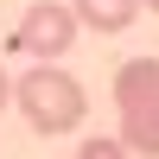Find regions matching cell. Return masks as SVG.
Wrapping results in <instances>:
<instances>
[{
	"label": "cell",
	"instance_id": "obj_1",
	"mask_svg": "<svg viewBox=\"0 0 159 159\" xmlns=\"http://www.w3.org/2000/svg\"><path fill=\"white\" fill-rule=\"evenodd\" d=\"M13 102H19V115L32 121V134H70V127L89 115L83 83H76L70 70H57V64L25 70L19 83H13Z\"/></svg>",
	"mask_w": 159,
	"mask_h": 159
},
{
	"label": "cell",
	"instance_id": "obj_2",
	"mask_svg": "<svg viewBox=\"0 0 159 159\" xmlns=\"http://www.w3.org/2000/svg\"><path fill=\"white\" fill-rule=\"evenodd\" d=\"M115 115H121L127 153L159 159V64L153 57H127L115 70Z\"/></svg>",
	"mask_w": 159,
	"mask_h": 159
},
{
	"label": "cell",
	"instance_id": "obj_3",
	"mask_svg": "<svg viewBox=\"0 0 159 159\" xmlns=\"http://www.w3.org/2000/svg\"><path fill=\"white\" fill-rule=\"evenodd\" d=\"M76 25L83 19H76L64 0H38V7H25L19 25H13V51L32 57V64H57L64 51L76 45Z\"/></svg>",
	"mask_w": 159,
	"mask_h": 159
},
{
	"label": "cell",
	"instance_id": "obj_4",
	"mask_svg": "<svg viewBox=\"0 0 159 159\" xmlns=\"http://www.w3.org/2000/svg\"><path fill=\"white\" fill-rule=\"evenodd\" d=\"M70 13L89 32H127V25L140 19V0H70Z\"/></svg>",
	"mask_w": 159,
	"mask_h": 159
},
{
	"label": "cell",
	"instance_id": "obj_5",
	"mask_svg": "<svg viewBox=\"0 0 159 159\" xmlns=\"http://www.w3.org/2000/svg\"><path fill=\"white\" fill-rule=\"evenodd\" d=\"M76 159H134V153H127V140L115 134V140H83V147H76Z\"/></svg>",
	"mask_w": 159,
	"mask_h": 159
},
{
	"label": "cell",
	"instance_id": "obj_6",
	"mask_svg": "<svg viewBox=\"0 0 159 159\" xmlns=\"http://www.w3.org/2000/svg\"><path fill=\"white\" fill-rule=\"evenodd\" d=\"M7 102H13V83H7V70H0V108H7Z\"/></svg>",
	"mask_w": 159,
	"mask_h": 159
},
{
	"label": "cell",
	"instance_id": "obj_7",
	"mask_svg": "<svg viewBox=\"0 0 159 159\" xmlns=\"http://www.w3.org/2000/svg\"><path fill=\"white\" fill-rule=\"evenodd\" d=\"M140 7H153V13H159V0H140Z\"/></svg>",
	"mask_w": 159,
	"mask_h": 159
}]
</instances>
